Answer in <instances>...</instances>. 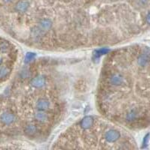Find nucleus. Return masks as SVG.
<instances>
[{"label": "nucleus", "mask_w": 150, "mask_h": 150, "mask_svg": "<svg viewBox=\"0 0 150 150\" xmlns=\"http://www.w3.org/2000/svg\"><path fill=\"white\" fill-rule=\"evenodd\" d=\"M0 120L4 125H11L12 123L15 122L16 117L12 112L6 111V112H2L1 116H0Z\"/></svg>", "instance_id": "nucleus-1"}, {"label": "nucleus", "mask_w": 150, "mask_h": 150, "mask_svg": "<svg viewBox=\"0 0 150 150\" xmlns=\"http://www.w3.org/2000/svg\"><path fill=\"white\" fill-rule=\"evenodd\" d=\"M29 3L27 1H26V0H21V1H20V2H18L16 4L15 10L17 11L23 13V12H25L29 8Z\"/></svg>", "instance_id": "nucleus-2"}, {"label": "nucleus", "mask_w": 150, "mask_h": 150, "mask_svg": "<svg viewBox=\"0 0 150 150\" xmlns=\"http://www.w3.org/2000/svg\"><path fill=\"white\" fill-rule=\"evenodd\" d=\"M11 73V68L5 65L0 66V79L7 77Z\"/></svg>", "instance_id": "nucleus-3"}, {"label": "nucleus", "mask_w": 150, "mask_h": 150, "mask_svg": "<svg viewBox=\"0 0 150 150\" xmlns=\"http://www.w3.org/2000/svg\"><path fill=\"white\" fill-rule=\"evenodd\" d=\"M9 49H10V47L7 42L2 41V42L0 43V51L2 53H7Z\"/></svg>", "instance_id": "nucleus-4"}, {"label": "nucleus", "mask_w": 150, "mask_h": 150, "mask_svg": "<svg viewBox=\"0 0 150 150\" xmlns=\"http://www.w3.org/2000/svg\"><path fill=\"white\" fill-rule=\"evenodd\" d=\"M146 21L149 24H150V13H149L146 17Z\"/></svg>", "instance_id": "nucleus-5"}, {"label": "nucleus", "mask_w": 150, "mask_h": 150, "mask_svg": "<svg viewBox=\"0 0 150 150\" xmlns=\"http://www.w3.org/2000/svg\"><path fill=\"white\" fill-rule=\"evenodd\" d=\"M12 0H3L4 2H6V3H8V2H11Z\"/></svg>", "instance_id": "nucleus-6"}, {"label": "nucleus", "mask_w": 150, "mask_h": 150, "mask_svg": "<svg viewBox=\"0 0 150 150\" xmlns=\"http://www.w3.org/2000/svg\"><path fill=\"white\" fill-rule=\"evenodd\" d=\"M2 57H0V65H2Z\"/></svg>", "instance_id": "nucleus-7"}]
</instances>
